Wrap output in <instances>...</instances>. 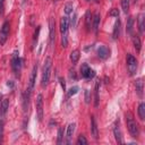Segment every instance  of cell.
<instances>
[{"mask_svg": "<svg viewBox=\"0 0 145 145\" xmlns=\"http://www.w3.org/2000/svg\"><path fill=\"white\" fill-rule=\"evenodd\" d=\"M125 119H126V123H127V128H128L129 134L131 135V137L137 138L139 136V126L136 122L134 114L130 111H127L125 113Z\"/></svg>", "mask_w": 145, "mask_h": 145, "instance_id": "cell-1", "label": "cell"}, {"mask_svg": "<svg viewBox=\"0 0 145 145\" xmlns=\"http://www.w3.org/2000/svg\"><path fill=\"white\" fill-rule=\"evenodd\" d=\"M51 67H52V58L51 57H46L45 60H44L43 69H42V78H41V85H42V87H45L49 84V82H50Z\"/></svg>", "mask_w": 145, "mask_h": 145, "instance_id": "cell-2", "label": "cell"}, {"mask_svg": "<svg viewBox=\"0 0 145 145\" xmlns=\"http://www.w3.org/2000/svg\"><path fill=\"white\" fill-rule=\"evenodd\" d=\"M68 17H62L60 20V33H61V45L62 48H67L68 45Z\"/></svg>", "mask_w": 145, "mask_h": 145, "instance_id": "cell-3", "label": "cell"}, {"mask_svg": "<svg viewBox=\"0 0 145 145\" xmlns=\"http://www.w3.org/2000/svg\"><path fill=\"white\" fill-rule=\"evenodd\" d=\"M126 61H127V68H128V71H129V75L133 76L136 74L137 71V59L130 54V53H127V57H126Z\"/></svg>", "mask_w": 145, "mask_h": 145, "instance_id": "cell-4", "label": "cell"}, {"mask_svg": "<svg viewBox=\"0 0 145 145\" xmlns=\"http://www.w3.org/2000/svg\"><path fill=\"white\" fill-rule=\"evenodd\" d=\"M11 68L15 72L16 76L19 75V71H20V68H22V60L19 58V53L18 51L16 50L12 54V59H11Z\"/></svg>", "mask_w": 145, "mask_h": 145, "instance_id": "cell-5", "label": "cell"}, {"mask_svg": "<svg viewBox=\"0 0 145 145\" xmlns=\"http://www.w3.org/2000/svg\"><path fill=\"white\" fill-rule=\"evenodd\" d=\"M36 116H37V120L41 122L43 120V95L40 93L36 96Z\"/></svg>", "mask_w": 145, "mask_h": 145, "instance_id": "cell-6", "label": "cell"}, {"mask_svg": "<svg viewBox=\"0 0 145 145\" xmlns=\"http://www.w3.org/2000/svg\"><path fill=\"white\" fill-rule=\"evenodd\" d=\"M49 40H50V46L51 49L54 45V41H56V22L53 17H50L49 19Z\"/></svg>", "mask_w": 145, "mask_h": 145, "instance_id": "cell-7", "label": "cell"}, {"mask_svg": "<svg viewBox=\"0 0 145 145\" xmlns=\"http://www.w3.org/2000/svg\"><path fill=\"white\" fill-rule=\"evenodd\" d=\"M9 27H10V24L8 20H6L2 26H1V29H0V45H3L8 39V35H9Z\"/></svg>", "mask_w": 145, "mask_h": 145, "instance_id": "cell-8", "label": "cell"}, {"mask_svg": "<svg viewBox=\"0 0 145 145\" xmlns=\"http://www.w3.org/2000/svg\"><path fill=\"white\" fill-rule=\"evenodd\" d=\"M113 135H114V138H116V142L119 143V144H123V138H122V134H121V130H120V122H119V119H117L113 123Z\"/></svg>", "mask_w": 145, "mask_h": 145, "instance_id": "cell-9", "label": "cell"}, {"mask_svg": "<svg viewBox=\"0 0 145 145\" xmlns=\"http://www.w3.org/2000/svg\"><path fill=\"white\" fill-rule=\"evenodd\" d=\"M80 75L83 78H93L95 76V71L88 67L87 63H83L80 67Z\"/></svg>", "mask_w": 145, "mask_h": 145, "instance_id": "cell-10", "label": "cell"}, {"mask_svg": "<svg viewBox=\"0 0 145 145\" xmlns=\"http://www.w3.org/2000/svg\"><path fill=\"white\" fill-rule=\"evenodd\" d=\"M36 72H37V65H34L32 72H31V76H29V83H28V87H27V91H29L31 93L34 89V85L36 82Z\"/></svg>", "mask_w": 145, "mask_h": 145, "instance_id": "cell-11", "label": "cell"}, {"mask_svg": "<svg viewBox=\"0 0 145 145\" xmlns=\"http://www.w3.org/2000/svg\"><path fill=\"white\" fill-rule=\"evenodd\" d=\"M75 127H76V125L74 122L72 123H69L68 127H67V134H66V143L67 144H70V142H71L72 135L75 133Z\"/></svg>", "mask_w": 145, "mask_h": 145, "instance_id": "cell-12", "label": "cell"}, {"mask_svg": "<svg viewBox=\"0 0 145 145\" xmlns=\"http://www.w3.org/2000/svg\"><path fill=\"white\" fill-rule=\"evenodd\" d=\"M91 133H92V135L95 139L99 138V129H97V123H96V120H95L94 116L91 117Z\"/></svg>", "mask_w": 145, "mask_h": 145, "instance_id": "cell-13", "label": "cell"}, {"mask_svg": "<svg viewBox=\"0 0 145 145\" xmlns=\"http://www.w3.org/2000/svg\"><path fill=\"white\" fill-rule=\"evenodd\" d=\"M109 54H110V51H109V49L105 45H101V46L97 48V56H99V58L106 59L109 57Z\"/></svg>", "mask_w": 145, "mask_h": 145, "instance_id": "cell-14", "label": "cell"}, {"mask_svg": "<svg viewBox=\"0 0 145 145\" xmlns=\"http://www.w3.org/2000/svg\"><path fill=\"white\" fill-rule=\"evenodd\" d=\"M100 14H95L94 16H93V18H92V27H93V31L95 32V33H97V31H99V25H100Z\"/></svg>", "mask_w": 145, "mask_h": 145, "instance_id": "cell-15", "label": "cell"}, {"mask_svg": "<svg viewBox=\"0 0 145 145\" xmlns=\"http://www.w3.org/2000/svg\"><path fill=\"white\" fill-rule=\"evenodd\" d=\"M135 87H136V92H137L138 96L142 97V96H143V91H144V83H143V79H142V78H139V79L136 80Z\"/></svg>", "mask_w": 145, "mask_h": 145, "instance_id": "cell-16", "label": "cell"}, {"mask_svg": "<svg viewBox=\"0 0 145 145\" xmlns=\"http://www.w3.org/2000/svg\"><path fill=\"white\" fill-rule=\"evenodd\" d=\"M8 108H9V100L8 99H3L1 104H0V114H1V117H3L7 113Z\"/></svg>", "mask_w": 145, "mask_h": 145, "instance_id": "cell-17", "label": "cell"}, {"mask_svg": "<svg viewBox=\"0 0 145 145\" xmlns=\"http://www.w3.org/2000/svg\"><path fill=\"white\" fill-rule=\"evenodd\" d=\"M120 26H121V23H120V19L118 18L114 23V27H113V33H112V36L113 39H118L119 35H120Z\"/></svg>", "mask_w": 145, "mask_h": 145, "instance_id": "cell-18", "label": "cell"}, {"mask_svg": "<svg viewBox=\"0 0 145 145\" xmlns=\"http://www.w3.org/2000/svg\"><path fill=\"white\" fill-rule=\"evenodd\" d=\"M99 87H100V80H97L95 83V87H94V106L97 108L99 106V101H100V97H99Z\"/></svg>", "mask_w": 145, "mask_h": 145, "instance_id": "cell-19", "label": "cell"}, {"mask_svg": "<svg viewBox=\"0 0 145 145\" xmlns=\"http://www.w3.org/2000/svg\"><path fill=\"white\" fill-rule=\"evenodd\" d=\"M92 14L91 11H86V15H85V25H86V29L89 31L91 29V26H92Z\"/></svg>", "mask_w": 145, "mask_h": 145, "instance_id": "cell-20", "label": "cell"}, {"mask_svg": "<svg viewBox=\"0 0 145 145\" xmlns=\"http://www.w3.org/2000/svg\"><path fill=\"white\" fill-rule=\"evenodd\" d=\"M138 117L140 120L145 119V103L144 102L139 103V105H138Z\"/></svg>", "mask_w": 145, "mask_h": 145, "instance_id": "cell-21", "label": "cell"}, {"mask_svg": "<svg viewBox=\"0 0 145 145\" xmlns=\"http://www.w3.org/2000/svg\"><path fill=\"white\" fill-rule=\"evenodd\" d=\"M78 59H79V50L71 51V53H70V60H71V62L72 63H76L78 61Z\"/></svg>", "mask_w": 145, "mask_h": 145, "instance_id": "cell-22", "label": "cell"}, {"mask_svg": "<svg viewBox=\"0 0 145 145\" xmlns=\"http://www.w3.org/2000/svg\"><path fill=\"white\" fill-rule=\"evenodd\" d=\"M62 142H63V128H62V127H60V128L58 129L57 144H58V145H60V144H62Z\"/></svg>", "mask_w": 145, "mask_h": 145, "instance_id": "cell-23", "label": "cell"}, {"mask_svg": "<svg viewBox=\"0 0 145 145\" xmlns=\"http://www.w3.org/2000/svg\"><path fill=\"white\" fill-rule=\"evenodd\" d=\"M133 43H134V46H135L136 51H137V52H139V51H140V48H142V43H140L139 37L135 36V37L133 39Z\"/></svg>", "mask_w": 145, "mask_h": 145, "instance_id": "cell-24", "label": "cell"}, {"mask_svg": "<svg viewBox=\"0 0 145 145\" xmlns=\"http://www.w3.org/2000/svg\"><path fill=\"white\" fill-rule=\"evenodd\" d=\"M133 26H134V18L133 17H129L128 20H127V32L129 34L133 33Z\"/></svg>", "mask_w": 145, "mask_h": 145, "instance_id": "cell-25", "label": "cell"}, {"mask_svg": "<svg viewBox=\"0 0 145 145\" xmlns=\"http://www.w3.org/2000/svg\"><path fill=\"white\" fill-rule=\"evenodd\" d=\"M138 28L140 33H144V15H140L138 18Z\"/></svg>", "mask_w": 145, "mask_h": 145, "instance_id": "cell-26", "label": "cell"}, {"mask_svg": "<svg viewBox=\"0 0 145 145\" xmlns=\"http://www.w3.org/2000/svg\"><path fill=\"white\" fill-rule=\"evenodd\" d=\"M77 92H78V87H77V86H74V87H71V88H70V89L67 92L66 97H67V99H69V97H71L72 95H75Z\"/></svg>", "mask_w": 145, "mask_h": 145, "instance_id": "cell-27", "label": "cell"}, {"mask_svg": "<svg viewBox=\"0 0 145 145\" xmlns=\"http://www.w3.org/2000/svg\"><path fill=\"white\" fill-rule=\"evenodd\" d=\"M121 7H122L123 12L127 14L129 10V0H121Z\"/></svg>", "mask_w": 145, "mask_h": 145, "instance_id": "cell-28", "label": "cell"}, {"mask_svg": "<svg viewBox=\"0 0 145 145\" xmlns=\"http://www.w3.org/2000/svg\"><path fill=\"white\" fill-rule=\"evenodd\" d=\"M77 145H87V140L84 135H79L77 138Z\"/></svg>", "mask_w": 145, "mask_h": 145, "instance_id": "cell-29", "label": "cell"}, {"mask_svg": "<svg viewBox=\"0 0 145 145\" xmlns=\"http://www.w3.org/2000/svg\"><path fill=\"white\" fill-rule=\"evenodd\" d=\"M3 131H5V121L2 119H0V142H2Z\"/></svg>", "mask_w": 145, "mask_h": 145, "instance_id": "cell-30", "label": "cell"}, {"mask_svg": "<svg viewBox=\"0 0 145 145\" xmlns=\"http://www.w3.org/2000/svg\"><path fill=\"white\" fill-rule=\"evenodd\" d=\"M39 33H40V26H37L35 33H34V37H33V48L35 46L36 42H37V39H39Z\"/></svg>", "mask_w": 145, "mask_h": 145, "instance_id": "cell-31", "label": "cell"}, {"mask_svg": "<svg viewBox=\"0 0 145 145\" xmlns=\"http://www.w3.org/2000/svg\"><path fill=\"white\" fill-rule=\"evenodd\" d=\"M65 11H66V14H70L72 11V3H67L65 6Z\"/></svg>", "mask_w": 145, "mask_h": 145, "instance_id": "cell-32", "label": "cell"}, {"mask_svg": "<svg viewBox=\"0 0 145 145\" xmlns=\"http://www.w3.org/2000/svg\"><path fill=\"white\" fill-rule=\"evenodd\" d=\"M109 15L112 16V17H118V16H119V10H118L117 8H113V9L109 12Z\"/></svg>", "mask_w": 145, "mask_h": 145, "instance_id": "cell-33", "label": "cell"}, {"mask_svg": "<svg viewBox=\"0 0 145 145\" xmlns=\"http://www.w3.org/2000/svg\"><path fill=\"white\" fill-rule=\"evenodd\" d=\"M89 100H91V92L88 89H86L85 91V102L89 103Z\"/></svg>", "mask_w": 145, "mask_h": 145, "instance_id": "cell-34", "label": "cell"}, {"mask_svg": "<svg viewBox=\"0 0 145 145\" xmlns=\"http://www.w3.org/2000/svg\"><path fill=\"white\" fill-rule=\"evenodd\" d=\"M5 1L6 0H0V15L2 16L5 12Z\"/></svg>", "mask_w": 145, "mask_h": 145, "instance_id": "cell-35", "label": "cell"}, {"mask_svg": "<svg viewBox=\"0 0 145 145\" xmlns=\"http://www.w3.org/2000/svg\"><path fill=\"white\" fill-rule=\"evenodd\" d=\"M59 82H60V84H61L62 89L66 91V83H65V79H63V78H59Z\"/></svg>", "mask_w": 145, "mask_h": 145, "instance_id": "cell-36", "label": "cell"}, {"mask_svg": "<svg viewBox=\"0 0 145 145\" xmlns=\"http://www.w3.org/2000/svg\"><path fill=\"white\" fill-rule=\"evenodd\" d=\"M86 1H91V0H86Z\"/></svg>", "mask_w": 145, "mask_h": 145, "instance_id": "cell-37", "label": "cell"}, {"mask_svg": "<svg viewBox=\"0 0 145 145\" xmlns=\"http://www.w3.org/2000/svg\"><path fill=\"white\" fill-rule=\"evenodd\" d=\"M136 1H137V0H135V2H136Z\"/></svg>", "mask_w": 145, "mask_h": 145, "instance_id": "cell-38", "label": "cell"}]
</instances>
